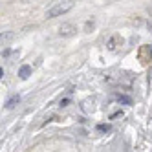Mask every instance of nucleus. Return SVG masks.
Returning a JSON list of instances; mask_svg holds the SVG:
<instances>
[{
    "mask_svg": "<svg viewBox=\"0 0 152 152\" xmlns=\"http://www.w3.org/2000/svg\"><path fill=\"white\" fill-rule=\"evenodd\" d=\"M18 103H20V95H13V97H11V99H9V101L4 104V106L7 108V110H11V108H15Z\"/></svg>",
    "mask_w": 152,
    "mask_h": 152,
    "instance_id": "0eeeda50",
    "label": "nucleus"
},
{
    "mask_svg": "<svg viewBox=\"0 0 152 152\" xmlns=\"http://www.w3.org/2000/svg\"><path fill=\"white\" fill-rule=\"evenodd\" d=\"M119 115H123V112H121V110H119V112H114V114L110 115V119H115V117H119Z\"/></svg>",
    "mask_w": 152,
    "mask_h": 152,
    "instance_id": "f8f14e48",
    "label": "nucleus"
},
{
    "mask_svg": "<svg viewBox=\"0 0 152 152\" xmlns=\"http://www.w3.org/2000/svg\"><path fill=\"white\" fill-rule=\"evenodd\" d=\"M75 33H77V28H75L73 24L64 22V24L59 26V35H61V37H72V35H75Z\"/></svg>",
    "mask_w": 152,
    "mask_h": 152,
    "instance_id": "f03ea898",
    "label": "nucleus"
},
{
    "mask_svg": "<svg viewBox=\"0 0 152 152\" xmlns=\"http://www.w3.org/2000/svg\"><path fill=\"white\" fill-rule=\"evenodd\" d=\"M17 37V33H13V31H2V35H0V40H2V44H6V42L13 40Z\"/></svg>",
    "mask_w": 152,
    "mask_h": 152,
    "instance_id": "423d86ee",
    "label": "nucleus"
},
{
    "mask_svg": "<svg viewBox=\"0 0 152 152\" xmlns=\"http://www.w3.org/2000/svg\"><path fill=\"white\" fill-rule=\"evenodd\" d=\"M95 128L99 130V132H110V130H112V126L108 125V123H99V125H97Z\"/></svg>",
    "mask_w": 152,
    "mask_h": 152,
    "instance_id": "6e6552de",
    "label": "nucleus"
},
{
    "mask_svg": "<svg viewBox=\"0 0 152 152\" xmlns=\"http://www.w3.org/2000/svg\"><path fill=\"white\" fill-rule=\"evenodd\" d=\"M9 53H11V51H9V48H6V50H2V57H7V55H9Z\"/></svg>",
    "mask_w": 152,
    "mask_h": 152,
    "instance_id": "ddd939ff",
    "label": "nucleus"
},
{
    "mask_svg": "<svg viewBox=\"0 0 152 152\" xmlns=\"http://www.w3.org/2000/svg\"><path fill=\"white\" fill-rule=\"evenodd\" d=\"M29 75H31V66H28V64L20 66V70H18V77H20V79L26 81V79H29Z\"/></svg>",
    "mask_w": 152,
    "mask_h": 152,
    "instance_id": "20e7f679",
    "label": "nucleus"
},
{
    "mask_svg": "<svg viewBox=\"0 0 152 152\" xmlns=\"http://www.w3.org/2000/svg\"><path fill=\"white\" fill-rule=\"evenodd\" d=\"M117 44H123V39L119 37V35H114V37H112L110 40L106 42V46H108V50H110V51H115Z\"/></svg>",
    "mask_w": 152,
    "mask_h": 152,
    "instance_id": "7ed1b4c3",
    "label": "nucleus"
},
{
    "mask_svg": "<svg viewBox=\"0 0 152 152\" xmlns=\"http://www.w3.org/2000/svg\"><path fill=\"white\" fill-rule=\"evenodd\" d=\"M95 28V22L94 20H88V22H86V26H84V29H86V33H90V31Z\"/></svg>",
    "mask_w": 152,
    "mask_h": 152,
    "instance_id": "9d476101",
    "label": "nucleus"
},
{
    "mask_svg": "<svg viewBox=\"0 0 152 152\" xmlns=\"http://www.w3.org/2000/svg\"><path fill=\"white\" fill-rule=\"evenodd\" d=\"M73 6H75L73 0H64V2H61V4H57V6H53L51 9H48L46 18H55V17H61V15H64V13H68Z\"/></svg>",
    "mask_w": 152,
    "mask_h": 152,
    "instance_id": "f257e3e1",
    "label": "nucleus"
},
{
    "mask_svg": "<svg viewBox=\"0 0 152 152\" xmlns=\"http://www.w3.org/2000/svg\"><path fill=\"white\" fill-rule=\"evenodd\" d=\"M147 53H148V55L152 57V46H148V48H147Z\"/></svg>",
    "mask_w": 152,
    "mask_h": 152,
    "instance_id": "4468645a",
    "label": "nucleus"
},
{
    "mask_svg": "<svg viewBox=\"0 0 152 152\" xmlns=\"http://www.w3.org/2000/svg\"><path fill=\"white\" fill-rule=\"evenodd\" d=\"M81 108H83V112L90 114V112L94 110V99H84V101L81 103Z\"/></svg>",
    "mask_w": 152,
    "mask_h": 152,
    "instance_id": "39448f33",
    "label": "nucleus"
},
{
    "mask_svg": "<svg viewBox=\"0 0 152 152\" xmlns=\"http://www.w3.org/2000/svg\"><path fill=\"white\" fill-rule=\"evenodd\" d=\"M115 99L121 103V104H132V99H130V97H126V95H117Z\"/></svg>",
    "mask_w": 152,
    "mask_h": 152,
    "instance_id": "1a4fd4ad",
    "label": "nucleus"
},
{
    "mask_svg": "<svg viewBox=\"0 0 152 152\" xmlns=\"http://www.w3.org/2000/svg\"><path fill=\"white\" fill-rule=\"evenodd\" d=\"M68 104H70V99H68V97H66V99H62V101L59 103V106H61V108H62V106H68Z\"/></svg>",
    "mask_w": 152,
    "mask_h": 152,
    "instance_id": "9b49d317",
    "label": "nucleus"
}]
</instances>
